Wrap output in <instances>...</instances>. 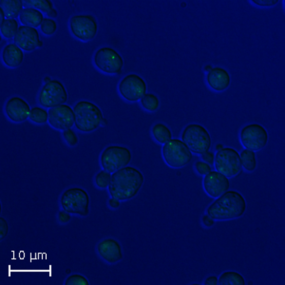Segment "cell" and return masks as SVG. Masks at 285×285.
<instances>
[{"instance_id": "e575fe53", "label": "cell", "mask_w": 285, "mask_h": 285, "mask_svg": "<svg viewBox=\"0 0 285 285\" xmlns=\"http://www.w3.org/2000/svg\"><path fill=\"white\" fill-rule=\"evenodd\" d=\"M8 233H9V225H8L7 220L3 217H1L0 218V238H1V240L5 239Z\"/></svg>"}, {"instance_id": "6da1fadb", "label": "cell", "mask_w": 285, "mask_h": 285, "mask_svg": "<svg viewBox=\"0 0 285 285\" xmlns=\"http://www.w3.org/2000/svg\"><path fill=\"white\" fill-rule=\"evenodd\" d=\"M145 182V177L137 168L124 167L111 175L109 192L110 196L120 202L129 201L137 196Z\"/></svg>"}, {"instance_id": "f546056e", "label": "cell", "mask_w": 285, "mask_h": 285, "mask_svg": "<svg viewBox=\"0 0 285 285\" xmlns=\"http://www.w3.org/2000/svg\"><path fill=\"white\" fill-rule=\"evenodd\" d=\"M110 180H111V174L107 170H101L97 175L95 176V184L97 187L104 189V188H109Z\"/></svg>"}, {"instance_id": "ac0fdd59", "label": "cell", "mask_w": 285, "mask_h": 285, "mask_svg": "<svg viewBox=\"0 0 285 285\" xmlns=\"http://www.w3.org/2000/svg\"><path fill=\"white\" fill-rule=\"evenodd\" d=\"M15 43L21 50L26 51H35L39 46L40 37L39 33L36 28L29 26H21L19 27L18 31L15 38Z\"/></svg>"}, {"instance_id": "ba28073f", "label": "cell", "mask_w": 285, "mask_h": 285, "mask_svg": "<svg viewBox=\"0 0 285 285\" xmlns=\"http://www.w3.org/2000/svg\"><path fill=\"white\" fill-rule=\"evenodd\" d=\"M215 168L227 178L238 175L242 168L240 153L234 148L223 147L215 155Z\"/></svg>"}, {"instance_id": "ab89813d", "label": "cell", "mask_w": 285, "mask_h": 285, "mask_svg": "<svg viewBox=\"0 0 285 285\" xmlns=\"http://www.w3.org/2000/svg\"><path fill=\"white\" fill-rule=\"evenodd\" d=\"M205 285H217L218 284V278L216 276H210L205 280Z\"/></svg>"}, {"instance_id": "7dc6e473", "label": "cell", "mask_w": 285, "mask_h": 285, "mask_svg": "<svg viewBox=\"0 0 285 285\" xmlns=\"http://www.w3.org/2000/svg\"><path fill=\"white\" fill-rule=\"evenodd\" d=\"M42 46H43V42H42V41H40V42H39V46H38V48H39V47H42Z\"/></svg>"}, {"instance_id": "74e56055", "label": "cell", "mask_w": 285, "mask_h": 285, "mask_svg": "<svg viewBox=\"0 0 285 285\" xmlns=\"http://www.w3.org/2000/svg\"><path fill=\"white\" fill-rule=\"evenodd\" d=\"M58 219L61 224H67V223H69L71 220V214L67 212L65 210L59 211Z\"/></svg>"}, {"instance_id": "b9f144b4", "label": "cell", "mask_w": 285, "mask_h": 285, "mask_svg": "<svg viewBox=\"0 0 285 285\" xmlns=\"http://www.w3.org/2000/svg\"><path fill=\"white\" fill-rule=\"evenodd\" d=\"M47 15H48V16H49L50 18L52 19V18H54V17H56V16H57V11H56L55 9H52L51 12H49Z\"/></svg>"}, {"instance_id": "2e32d148", "label": "cell", "mask_w": 285, "mask_h": 285, "mask_svg": "<svg viewBox=\"0 0 285 285\" xmlns=\"http://www.w3.org/2000/svg\"><path fill=\"white\" fill-rule=\"evenodd\" d=\"M4 110L7 117L15 123L26 121L29 117L31 110L29 104L19 96H14L8 99Z\"/></svg>"}, {"instance_id": "30bf717a", "label": "cell", "mask_w": 285, "mask_h": 285, "mask_svg": "<svg viewBox=\"0 0 285 285\" xmlns=\"http://www.w3.org/2000/svg\"><path fill=\"white\" fill-rule=\"evenodd\" d=\"M68 100V92L62 82L51 80L41 88L38 101L44 108L51 109L65 104Z\"/></svg>"}, {"instance_id": "8992f818", "label": "cell", "mask_w": 285, "mask_h": 285, "mask_svg": "<svg viewBox=\"0 0 285 285\" xmlns=\"http://www.w3.org/2000/svg\"><path fill=\"white\" fill-rule=\"evenodd\" d=\"M162 152L164 160L170 168H183L192 160V151L182 140H169L163 146Z\"/></svg>"}, {"instance_id": "3957f363", "label": "cell", "mask_w": 285, "mask_h": 285, "mask_svg": "<svg viewBox=\"0 0 285 285\" xmlns=\"http://www.w3.org/2000/svg\"><path fill=\"white\" fill-rule=\"evenodd\" d=\"M74 124L81 132H92L101 126L103 123V113L94 103L80 101L76 103L73 108Z\"/></svg>"}, {"instance_id": "603a6c76", "label": "cell", "mask_w": 285, "mask_h": 285, "mask_svg": "<svg viewBox=\"0 0 285 285\" xmlns=\"http://www.w3.org/2000/svg\"><path fill=\"white\" fill-rule=\"evenodd\" d=\"M151 133L154 139L162 145H165L169 140L172 139V132L169 130L168 125L163 123L154 124Z\"/></svg>"}, {"instance_id": "9c48e42d", "label": "cell", "mask_w": 285, "mask_h": 285, "mask_svg": "<svg viewBox=\"0 0 285 285\" xmlns=\"http://www.w3.org/2000/svg\"><path fill=\"white\" fill-rule=\"evenodd\" d=\"M93 62L99 71L107 74H119L124 67L123 57L110 47H103L97 50Z\"/></svg>"}, {"instance_id": "484cf974", "label": "cell", "mask_w": 285, "mask_h": 285, "mask_svg": "<svg viewBox=\"0 0 285 285\" xmlns=\"http://www.w3.org/2000/svg\"><path fill=\"white\" fill-rule=\"evenodd\" d=\"M18 22L15 19H8L3 22V24L0 26V30H1V35L7 39L11 38H15L17 31H18Z\"/></svg>"}, {"instance_id": "1f68e13d", "label": "cell", "mask_w": 285, "mask_h": 285, "mask_svg": "<svg viewBox=\"0 0 285 285\" xmlns=\"http://www.w3.org/2000/svg\"><path fill=\"white\" fill-rule=\"evenodd\" d=\"M66 285H88V279L82 276L80 274H73L71 275L69 278H67L65 281Z\"/></svg>"}, {"instance_id": "e0dca14e", "label": "cell", "mask_w": 285, "mask_h": 285, "mask_svg": "<svg viewBox=\"0 0 285 285\" xmlns=\"http://www.w3.org/2000/svg\"><path fill=\"white\" fill-rule=\"evenodd\" d=\"M96 249L102 260L110 264L117 263L123 259V251L120 242L112 238L100 241Z\"/></svg>"}, {"instance_id": "d590c367", "label": "cell", "mask_w": 285, "mask_h": 285, "mask_svg": "<svg viewBox=\"0 0 285 285\" xmlns=\"http://www.w3.org/2000/svg\"><path fill=\"white\" fill-rule=\"evenodd\" d=\"M252 3L260 7H273L278 3V0H252Z\"/></svg>"}, {"instance_id": "7a4b0ae2", "label": "cell", "mask_w": 285, "mask_h": 285, "mask_svg": "<svg viewBox=\"0 0 285 285\" xmlns=\"http://www.w3.org/2000/svg\"><path fill=\"white\" fill-rule=\"evenodd\" d=\"M246 207V201L240 192L227 190L207 207L206 214L215 220H229L243 216Z\"/></svg>"}, {"instance_id": "d6986e66", "label": "cell", "mask_w": 285, "mask_h": 285, "mask_svg": "<svg viewBox=\"0 0 285 285\" xmlns=\"http://www.w3.org/2000/svg\"><path fill=\"white\" fill-rule=\"evenodd\" d=\"M206 82L213 90L220 92L229 88L231 77L226 69L221 67H215L209 73H207Z\"/></svg>"}, {"instance_id": "d6a6232c", "label": "cell", "mask_w": 285, "mask_h": 285, "mask_svg": "<svg viewBox=\"0 0 285 285\" xmlns=\"http://www.w3.org/2000/svg\"><path fill=\"white\" fill-rule=\"evenodd\" d=\"M63 137L67 142V144L69 146H74L77 145L78 143V137L76 135V133L72 129L66 130L63 132Z\"/></svg>"}, {"instance_id": "bcb514c9", "label": "cell", "mask_w": 285, "mask_h": 285, "mask_svg": "<svg viewBox=\"0 0 285 285\" xmlns=\"http://www.w3.org/2000/svg\"><path fill=\"white\" fill-rule=\"evenodd\" d=\"M223 147H224V146H223V145H217V146H216V150L218 151V150H219V149H221Z\"/></svg>"}, {"instance_id": "cb8c5ba5", "label": "cell", "mask_w": 285, "mask_h": 285, "mask_svg": "<svg viewBox=\"0 0 285 285\" xmlns=\"http://www.w3.org/2000/svg\"><path fill=\"white\" fill-rule=\"evenodd\" d=\"M218 284L220 285H244L245 279L240 273L235 271L224 272L218 278Z\"/></svg>"}, {"instance_id": "7bdbcfd3", "label": "cell", "mask_w": 285, "mask_h": 285, "mask_svg": "<svg viewBox=\"0 0 285 285\" xmlns=\"http://www.w3.org/2000/svg\"><path fill=\"white\" fill-rule=\"evenodd\" d=\"M0 14H1V15H0V20H1V21H0V26H1V25L3 24V22L6 20V18H5L6 16H5V13H4V11H3L2 9H0Z\"/></svg>"}, {"instance_id": "8fae6325", "label": "cell", "mask_w": 285, "mask_h": 285, "mask_svg": "<svg viewBox=\"0 0 285 285\" xmlns=\"http://www.w3.org/2000/svg\"><path fill=\"white\" fill-rule=\"evenodd\" d=\"M242 146L252 151H259L265 147L268 142V132L260 124H249L240 132Z\"/></svg>"}, {"instance_id": "d4e9b609", "label": "cell", "mask_w": 285, "mask_h": 285, "mask_svg": "<svg viewBox=\"0 0 285 285\" xmlns=\"http://www.w3.org/2000/svg\"><path fill=\"white\" fill-rule=\"evenodd\" d=\"M241 157V167L248 171L253 172L257 168V158L255 151L249 150V149H243L240 154Z\"/></svg>"}, {"instance_id": "4316f807", "label": "cell", "mask_w": 285, "mask_h": 285, "mask_svg": "<svg viewBox=\"0 0 285 285\" xmlns=\"http://www.w3.org/2000/svg\"><path fill=\"white\" fill-rule=\"evenodd\" d=\"M140 101L143 109H145L148 112H154L160 107V100L153 93H146Z\"/></svg>"}, {"instance_id": "ee69618b", "label": "cell", "mask_w": 285, "mask_h": 285, "mask_svg": "<svg viewBox=\"0 0 285 285\" xmlns=\"http://www.w3.org/2000/svg\"><path fill=\"white\" fill-rule=\"evenodd\" d=\"M212 69L213 67L211 66V65H206V66L205 67V72H206V73H209Z\"/></svg>"}, {"instance_id": "60d3db41", "label": "cell", "mask_w": 285, "mask_h": 285, "mask_svg": "<svg viewBox=\"0 0 285 285\" xmlns=\"http://www.w3.org/2000/svg\"><path fill=\"white\" fill-rule=\"evenodd\" d=\"M109 205L113 209H117V208H119V206H120V201L117 200V199H115V198H111V199H110V201H109Z\"/></svg>"}, {"instance_id": "4fadbf2b", "label": "cell", "mask_w": 285, "mask_h": 285, "mask_svg": "<svg viewBox=\"0 0 285 285\" xmlns=\"http://www.w3.org/2000/svg\"><path fill=\"white\" fill-rule=\"evenodd\" d=\"M146 83L140 75L131 73L125 75L118 85L121 96L129 102H137L146 93Z\"/></svg>"}, {"instance_id": "9a60e30c", "label": "cell", "mask_w": 285, "mask_h": 285, "mask_svg": "<svg viewBox=\"0 0 285 285\" xmlns=\"http://www.w3.org/2000/svg\"><path fill=\"white\" fill-rule=\"evenodd\" d=\"M204 188L208 196L218 198L230 188V182L227 176L211 170L204 179Z\"/></svg>"}, {"instance_id": "5b68a950", "label": "cell", "mask_w": 285, "mask_h": 285, "mask_svg": "<svg viewBox=\"0 0 285 285\" xmlns=\"http://www.w3.org/2000/svg\"><path fill=\"white\" fill-rule=\"evenodd\" d=\"M182 141L192 152L205 153L211 147V136L202 124H187L182 132Z\"/></svg>"}, {"instance_id": "44dd1931", "label": "cell", "mask_w": 285, "mask_h": 285, "mask_svg": "<svg viewBox=\"0 0 285 285\" xmlns=\"http://www.w3.org/2000/svg\"><path fill=\"white\" fill-rule=\"evenodd\" d=\"M19 19L24 26H29L33 28H37L41 26L44 20L43 14L35 8H25L19 16Z\"/></svg>"}, {"instance_id": "7402d4cb", "label": "cell", "mask_w": 285, "mask_h": 285, "mask_svg": "<svg viewBox=\"0 0 285 285\" xmlns=\"http://www.w3.org/2000/svg\"><path fill=\"white\" fill-rule=\"evenodd\" d=\"M23 1L21 0H1L0 7L4 11L8 19H15L20 16L23 11Z\"/></svg>"}, {"instance_id": "f6af8a7d", "label": "cell", "mask_w": 285, "mask_h": 285, "mask_svg": "<svg viewBox=\"0 0 285 285\" xmlns=\"http://www.w3.org/2000/svg\"><path fill=\"white\" fill-rule=\"evenodd\" d=\"M51 77H49V76H47V77H45L44 78L45 84H47V83H49V82H51Z\"/></svg>"}, {"instance_id": "836d02e7", "label": "cell", "mask_w": 285, "mask_h": 285, "mask_svg": "<svg viewBox=\"0 0 285 285\" xmlns=\"http://www.w3.org/2000/svg\"><path fill=\"white\" fill-rule=\"evenodd\" d=\"M195 169L200 175L204 176L208 174L212 170V168L210 165L206 164L205 162L198 161L195 164Z\"/></svg>"}, {"instance_id": "8d00e7d4", "label": "cell", "mask_w": 285, "mask_h": 285, "mask_svg": "<svg viewBox=\"0 0 285 285\" xmlns=\"http://www.w3.org/2000/svg\"><path fill=\"white\" fill-rule=\"evenodd\" d=\"M202 159L203 161L205 162L206 164L213 166L215 164V155L212 151H206L205 153L202 154Z\"/></svg>"}, {"instance_id": "f35d334b", "label": "cell", "mask_w": 285, "mask_h": 285, "mask_svg": "<svg viewBox=\"0 0 285 285\" xmlns=\"http://www.w3.org/2000/svg\"><path fill=\"white\" fill-rule=\"evenodd\" d=\"M202 221L204 226L206 227H212L215 225V219H212L209 215H204L202 218Z\"/></svg>"}, {"instance_id": "f1b7e54d", "label": "cell", "mask_w": 285, "mask_h": 285, "mask_svg": "<svg viewBox=\"0 0 285 285\" xmlns=\"http://www.w3.org/2000/svg\"><path fill=\"white\" fill-rule=\"evenodd\" d=\"M29 118L31 122L36 124H45L49 122V111H47L43 108L36 107L30 110Z\"/></svg>"}, {"instance_id": "52a82bcc", "label": "cell", "mask_w": 285, "mask_h": 285, "mask_svg": "<svg viewBox=\"0 0 285 285\" xmlns=\"http://www.w3.org/2000/svg\"><path fill=\"white\" fill-rule=\"evenodd\" d=\"M132 158V152L128 147L110 146L103 150L100 156V163L104 170L114 173L119 169L128 167Z\"/></svg>"}, {"instance_id": "277c9868", "label": "cell", "mask_w": 285, "mask_h": 285, "mask_svg": "<svg viewBox=\"0 0 285 285\" xmlns=\"http://www.w3.org/2000/svg\"><path fill=\"white\" fill-rule=\"evenodd\" d=\"M61 207L70 214L86 217L89 213V196L86 190L72 187L65 190L60 199Z\"/></svg>"}, {"instance_id": "ffe728a7", "label": "cell", "mask_w": 285, "mask_h": 285, "mask_svg": "<svg viewBox=\"0 0 285 285\" xmlns=\"http://www.w3.org/2000/svg\"><path fill=\"white\" fill-rule=\"evenodd\" d=\"M15 43H9L2 51V60L9 68L15 69L22 64L24 52Z\"/></svg>"}, {"instance_id": "7c38bea8", "label": "cell", "mask_w": 285, "mask_h": 285, "mask_svg": "<svg viewBox=\"0 0 285 285\" xmlns=\"http://www.w3.org/2000/svg\"><path fill=\"white\" fill-rule=\"evenodd\" d=\"M70 29L74 37L81 41H90L98 31V23L90 15H73L70 20Z\"/></svg>"}, {"instance_id": "83f0119b", "label": "cell", "mask_w": 285, "mask_h": 285, "mask_svg": "<svg viewBox=\"0 0 285 285\" xmlns=\"http://www.w3.org/2000/svg\"><path fill=\"white\" fill-rule=\"evenodd\" d=\"M23 3L27 8H35L46 14H48L53 9V4L51 0H24Z\"/></svg>"}, {"instance_id": "4dcf8cb0", "label": "cell", "mask_w": 285, "mask_h": 285, "mask_svg": "<svg viewBox=\"0 0 285 285\" xmlns=\"http://www.w3.org/2000/svg\"><path fill=\"white\" fill-rule=\"evenodd\" d=\"M41 30L46 36H52L55 34L57 29V24L51 18H44L43 22L41 24Z\"/></svg>"}, {"instance_id": "5bb4252c", "label": "cell", "mask_w": 285, "mask_h": 285, "mask_svg": "<svg viewBox=\"0 0 285 285\" xmlns=\"http://www.w3.org/2000/svg\"><path fill=\"white\" fill-rule=\"evenodd\" d=\"M49 123L59 131H66L74 124V111L69 105H60L49 110Z\"/></svg>"}]
</instances>
